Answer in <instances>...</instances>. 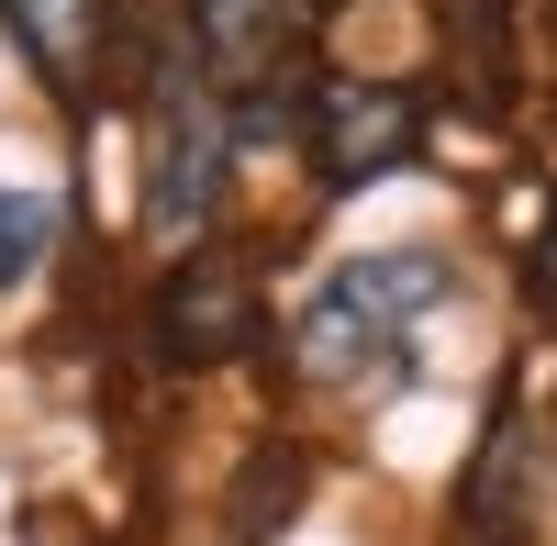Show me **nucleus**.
I'll return each instance as SVG.
<instances>
[{
  "instance_id": "1",
  "label": "nucleus",
  "mask_w": 557,
  "mask_h": 546,
  "mask_svg": "<svg viewBox=\"0 0 557 546\" xmlns=\"http://www.w3.org/2000/svg\"><path fill=\"white\" fill-rule=\"evenodd\" d=\"M435 312H446V257L435 246H368V257L312 280L301 324H290V357L323 390H401Z\"/></svg>"
},
{
  "instance_id": "2",
  "label": "nucleus",
  "mask_w": 557,
  "mask_h": 546,
  "mask_svg": "<svg viewBox=\"0 0 557 546\" xmlns=\"http://www.w3.org/2000/svg\"><path fill=\"white\" fill-rule=\"evenodd\" d=\"M223 178H235V112L201 78V57H178L157 67V101H146V235L201 246L223 212Z\"/></svg>"
},
{
  "instance_id": "3",
  "label": "nucleus",
  "mask_w": 557,
  "mask_h": 546,
  "mask_svg": "<svg viewBox=\"0 0 557 546\" xmlns=\"http://www.w3.org/2000/svg\"><path fill=\"white\" fill-rule=\"evenodd\" d=\"M424 157V101L391 78H335L312 89V178L323 190H368V178H391Z\"/></svg>"
},
{
  "instance_id": "4",
  "label": "nucleus",
  "mask_w": 557,
  "mask_h": 546,
  "mask_svg": "<svg viewBox=\"0 0 557 546\" xmlns=\"http://www.w3.org/2000/svg\"><path fill=\"white\" fill-rule=\"evenodd\" d=\"M278 45H290V12H278V0H190V57H201V78L212 89H257V112H235V146L290 123L278 89H268Z\"/></svg>"
},
{
  "instance_id": "5",
  "label": "nucleus",
  "mask_w": 557,
  "mask_h": 546,
  "mask_svg": "<svg viewBox=\"0 0 557 546\" xmlns=\"http://www.w3.org/2000/svg\"><path fill=\"white\" fill-rule=\"evenodd\" d=\"M257 290L235 280V268H178V280L157 290V346L178 357V369H212V357H246L257 346Z\"/></svg>"
},
{
  "instance_id": "6",
  "label": "nucleus",
  "mask_w": 557,
  "mask_h": 546,
  "mask_svg": "<svg viewBox=\"0 0 557 546\" xmlns=\"http://www.w3.org/2000/svg\"><path fill=\"white\" fill-rule=\"evenodd\" d=\"M0 23H12L23 67L57 101H89V78H101V0H0Z\"/></svg>"
},
{
  "instance_id": "7",
  "label": "nucleus",
  "mask_w": 557,
  "mask_h": 546,
  "mask_svg": "<svg viewBox=\"0 0 557 546\" xmlns=\"http://www.w3.org/2000/svg\"><path fill=\"white\" fill-rule=\"evenodd\" d=\"M57 235H67V212L45 190H0V290H23L34 268L57 257Z\"/></svg>"
},
{
  "instance_id": "8",
  "label": "nucleus",
  "mask_w": 557,
  "mask_h": 546,
  "mask_svg": "<svg viewBox=\"0 0 557 546\" xmlns=\"http://www.w3.org/2000/svg\"><path fill=\"white\" fill-rule=\"evenodd\" d=\"M535 301L557 312V201H546V235H535Z\"/></svg>"
}]
</instances>
